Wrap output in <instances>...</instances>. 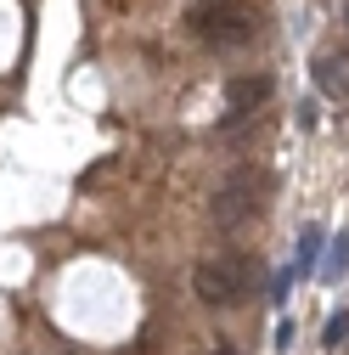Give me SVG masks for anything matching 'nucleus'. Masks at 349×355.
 Returning a JSON list of instances; mask_svg holds the SVG:
<instances>
[{"label": "nucleus", "instance_id": "f257e3e1", "mask_svg": "<svg viewBox=\"0 0 349 355\" xmlns=\"http://www.w3.org/2000/svg\"><path fill=\"white\" fill-rule=\"evenodd\" d=\"M192 293H197L203 304H214V310H231V304L253 299V271H248V259H231V254H220V259H197Z\"/></svg>", "mask_w": 349, "mask_h": 355}, {"label": "nucleus", "instance_id": "f03ea898", "mask_svg": "<svg viewBox=\"0 0 349 355\" xmlns=\"http://www.w3.org/2000/svg\"><path fill=\"white\" fill-rule=\"evenodd\" d=\"M197 34L208 40V46H248V40L259 34V17L253 6H242V0H203V6L192 12Z\"/></svg>", "mask_w": 349, "mask_h": 355}, {"label": "nucleus", "instance_id": "7ed1b4c3", "mask_svg": "<svg viewBox=\"0 0 349 355\" xmlns=\"http://www.w3.org/2000/svg\"><path fill=\"white\" fill-rule=\"evenodd\" d=\"M208 214H214V226H242L248 214H259V175L253 169H231L220 187H214V203H208Z\"/></svg>", "mask_w": 349, "mask_h": 355}, {"label": "nucleus", "instance_id": "20e7f679", "mask_svg": "<svg viewBox=\"0 0 349 355\" xmlns=\"http://www.w3.org/2000/svg\"><path fill=\"white\" fill-rule=\"evenodd\" d=\"M310 79L327 102H349V51L343 46H327L316 62H310Z\"/></svg>", "mask_w": 349, "mask_h": 355}, {"label": "nucleus", "instance_id": "39448f33", "mask_svg": "<svg viewBox=\"0 0 349 355\" xmlns=\"http://www.w3.org/2000/svg\"><path fill=\"white\" fill-rule=\"evenodd\" d=\"M271 91H276V85H271V73H242V79H231V113H226V130L237 124V119H248L253 107H265L271 102Z\"/></svg>", "mask_w": 349, "mask_h": 355}, {"label": "nucleus", "instance_id": "423d86ee", "mask_svg": "<svg viewBox=\"0 0 349 355\" xmlns=\"http://www.w3.org/2000/svg\"><path fill=\"white\" fill-rule=\"evenodd\" d=\"M321 248H327V232H321V226H304V232H298L293 271H298V277H316V271H321Z\"/></svg>", "mask_w": 349, "mask_h": 355}, {"label": "nucleus", "instance_id": "0eeeda50", "mask_svg": "<svg viewBox=\"0 0 349 355\" xmlns=\"http://www.w3.org/2000/svg\"><path fill=\"white\" fill-rule=\"evenodd\" d=\"M343 271H349V232H343V237H332V254H327V265H321V277H327V282H338Z\"/></svg>", "mask_w": 349, "mask_h": 355}, {"label": "nucleus", "instance_id": "6e6552de", "mask_svg": "<svg viewBox=\"0 0 349 355\" xmlns=\"http://www.w3.org/2000/svg\"><path fill=\"white\" fill-rule=\"evenodd\" d=\"M343 333H349V316H343V310H338V316L327 322V344H343Z\"/></svg>", "mask_w": 349, "mask_h": 355}, {"label": "nucleus", "instance_id": "1a4fd4ad", "mask_svg": "<svg viewBox=\"0 0 349 355\" xmlns=\"http://www.w3.org/2000/svg\"><path fill=\"white\" fill-rule=\"evenodd\" d=\"M214 355H237V349H214Z\"/></svg>", "mask_w": 349, "mask_h": 355}]
</instances>
